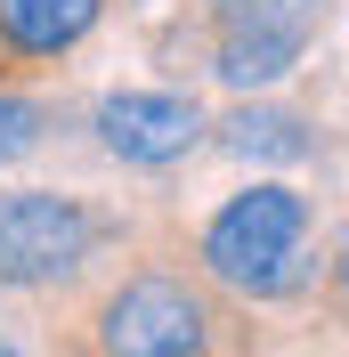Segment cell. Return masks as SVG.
Listing matches in <instances>:
<instances>
[{"instance_id":"52a82bcc","label":"cell","mask_w":349,"mask_h":357,"mask_svg":"<svg viewBox=\"0 0 349 357\" xmlns=\"http://www.w3.org/2000/svg\"><path fill=\"white\" fill-rule=\"evenodd\" d=\"M228 146L236 155H260V162H301L317 138H309V114H284V106H244L228 122Z\"/></svg>"},{"instance_id":"277c9868","label":"cell","mask_w":349,"mask_h":357,"mask_svg":"<svg viewBox=\"0 0 349 357\" xmlns=\"http://www.w3.org/2000/svg\"><path fill=\"white\" fill-rule=\"evenodd\" d=\"M98 138L122 162H179L203 138V106L179 98V89H122V98L98 106Z\"/></svg>"},{"instance_id":"7a4b0ae2","label":"cell","mask_w":349,"mask_h":357,"mask_svg":"<svg viewBox=\"0 0 349 357\" xmlns=\"http://www.w3.org/2000/svg\"><path fill=\"white\" fill-rule=\"evenodd\" d=\"M203 301L171 276H131L98 317L106 357H203Z\"/></svg>"},{"instance_id":"8992f818","label":"cell","mask_w":349,"mask_h":357,"mask_svg":"<svg viewBox=\"0 0 349 357\" xmlns=\"http://www.w3.org/2000/svg\"><path fill=\"white\" fill-rule=\"evenodd\" d=\"M325 17V0H219V41H276V49H309Z\"/></svg>"},{"instance_id":"ba28073f","label":"cell","mask_w":349,"mask_h":357,"mask_svg":"<svg viewBox=\"0 0 349 357\" xmlns=\"http://www.w3.org/2000/svg\"><path fill=\"white\" fill-rule=\"evenodd\" d=\"M301 66V49H276V41H219V82L236 89H268Z\"/></svg>"},{"instance_id":"3957f363","label":"cell","mask_w":349,"mask_h":357,"mask_svg":"<svg viewBox=\"0 0 349 357\" xmlns=\"http://www.w3.org/2000/svg\"><path fill=\"white\" fill-rule=\"evenodd\" d=\"M89 260V211L73 195H0V276L57 284Z\"/></svg>"},{"instance_id":"9c48e42d","label":"cell","mask_w":349,"mask_h":357,"mask_svg":"<svg viewBox=\"0 0 349 357\" xmlns=\"http://www.w3.org/2000/svg\"><path fill=\"white\" fill-rule=\"evenodd\" d=\"M41 146V106L33 98H0V162H17Z\"/></svg>"},{"instance_id":"30bf717a","label":"cell","mask_w":349,"mask_h":357,"mask_svg":"<svg viewBox=\"0 0 349 357\" xmlns=\"http://www.w3.org/2000/svg\"><path fill=\"white\" fill-rule=\"evenodd\" d=\"M0 357H17V349H8V341H0Z\"/></svg>"},{"instance_id":"5b68a950","label":"cell","mask_w":349,"mask_h":357,"mask_svg":"<svg viewBox=\"0 0 349 357\" xmlns=\"http://www.w3.org/2000/svg\"><path fill=\"white\" fill-rule=\"evenodd\" d=\"M98 8L106 0H0V33L24 57H57V49H73L98 24Z\"/></svg>"},{"instance_id":"6da1fadb","label":"cell","mask_w":349,"mask_h":357,"mask_svg":"<svg viewBox=\"0 0 349 357\" xmlns=\"http://www.w3.org/2000/svg\"><path fill=\"white\" fill-rule=\"evenodd\" d=\"M301 236H309V203L292 187H252L211 220L203 260H211V276H228L244 292H284L292 260H301Z\"/></svg>"}]
</instances>
